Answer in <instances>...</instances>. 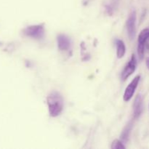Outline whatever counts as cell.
Returning <instances> with one entry per match:
<instances>
[{
  "instance_id": "6da1fadb",
  "label": "cell",
  "mask_w": 149,
  "mask_h": 149,
  "mask_svg": "<svg viewBox=\"0 0 149 149\" xmlns=\"http://www.w3.org/2000/svg\"><path fill=\"white\" fill-rule=\"evenodd\" d=\"M47 103L48 106L49 113L52 117L59 116L63 109V98L60 93L52 91L47 97Z\"/></svg>"
},
{
  "instance_id": "7a4b0ae2",
  "label": "cell",
  "mask_w": 149,
  "mask_h": 149,
  "mask_svg": "<svg viewBox=\"0 0 149 149\" xmlns=\"http://www.w3.org/2000/svg\"><path fill=\"white\" fill-rule=\"evenodd\" d=\"M24 33L29 37L36 39H41L45 36V26H44V24L29 26L25 29Z\"/></svg>"
},
{
  "instance_id": "3957f363",
  "label": "cell",
  "mask_w": 149,
  "mask_h": 149,
  "mask_svg": "<svg viewBox=\"0 0 149 149\" xmlns=\"http://www.w3.org/2000/svg\"><path fill=\"white\" fill-rule=\"evenodd\" d=\"M136 12L134 10L131 12L130 14L129 15V17L126 22L127 31L128 36L130 40L135 39V35H136Z\"/></svg>"
},
{
  "instance_id": "277c9868",
  "label": "cell",
  "mask_w": 149,
  "mask_h": 149,
  "mask_svg": "<svg viewBox=\"0 0 149 149\" xmlns=\"http://www.w3.org/2000/svg\"><path fill=\"white\" fill-rule=\"evenodd\" d=\"M140 79H141V76L138 75L132 80L130 83L129 84V85H127V87L125 89V93H124L123 95V100L124 101L128 102L132 98L134 94H135V92L136 90L137 87H138V84L140 82Z\"/></svg>"
},
{
  "instance_id": "5b68a950",
  "label": "cell",
  "mask_w": 149,
  "mask_h": 149,
  "mask_svg": "<svg viewBox=\"0 0 149 149\" xmlns=\"http://www.w3.org/2000/svg\"><path fill=\"white\" fill-rule=\"evenodd\" d=\"M137 67V60L135 55H132L130 60L128 62V63L125 65V68L122 71L121 74V79L122 81H125L134 72Z\"/></svg>"
},
{
  "instance_id": "8992f818",
  "label": "cell",
  "mask_w": 149,
  "mask_h": 149,
  "mask_svg": "<svg viewBox=\"0 0 149 149\" xmlns=\"http://www.w3.org/2000/svg\"><path fill=\"white\" fill-rule=\"evenodd\" d=\"M143 112V97L141 94L138 95L133 103V117L138 119Z\"/></svg>"
},
{
  "instance_id": "52a82bcc",
  "label": "cell",
  "mask_w": 149,
  "mask_h": 149,
  "mask_svg": "<svg viewBox=\"0 0 149 149\" xmlns=\"http://www.w3.org/2000/svg\"><path fill=\"white\" fill-rule=\"evenodd\" d=\"M57 42H58V46L60 50L67 51L71 47V39L68 36L65 34L58 35L57 38Z\"/></svg>"
},
{
  "instance_id": "ba28073f",
  "label": "cell",
  "mask_w": 149,
  "mask_h": 149,
  "mask_svg": "<svg viewBox=\"0 0 149 149\" xmlns=\"http://www.w3.org/2000/svg\"><path fill=\"white\" fill-rule=\"evenodd\" d=\"M116 56L119 59L123 58L126 52V46L125 42L121 39H116Z\"/></svg>"
},
{
  "instance_id": "9c48e42d",
  "label": "cell",
  "mask_w": 149,
  "mask_h": 149,
  "mask_svg": "<svg viewBox=\"0 0 149 149\" xmlns=\"http://www.w3.org/2000/svg\"><path fill=\"white\" fill-rule=\"evenodd\" d=\"M149 39V29H144L141 31L138 36V45H146L147 40Z\"/></svg>"
},
{
  "instance_id": "30bf717a",
  "label": "cell",
  "mask_w": 149,
  "mask_h": 149,
  "mask_svg": "<svg viewBox=\"0 0 149 149\" xmlns=\"http://www.w3.org/2000/svg\"><path fill=\"white\" fill-rule=\"evenodd\" d=\"M132 122H130L129 123L127 124L126 127H125V129L123 130L122 132V135H121V138H122V141L124 142H127L130 137V134L131 130H132Z\"/></svg>"
},
{
  "instance_id": "8fae6325",
  "label": "cell",
  "mask_w": 149,
  "mask_h": 149,
  "mask_svg": "<svg viewBox=\"0 0 149 149\" xmlns=\"http://www.w3.org/2000/svg\"><path fill=\"white\" fill-rule=\"evenodd\" d=\"M111 148V149H125V146L122 141L116 139L112 142Z\"/></svg>"
},
{
  "instance_id": "7c38bea8",
  "label": "cell",
  "mask_w": 149,
  "mask_h": 149,
  "mask_svg": "<svg viewBox=\"0 0 149 149\" xmlns=\"http://www.w3.org/2000/svg\"><path fill=\"white\" fill-rule=\"evenodd\" d=\"M146 66L148 68V69L149 70V58H148L146 61Z\"/></svg>"
},
{
  "instance_id": "4fadbf2b",
  "label": "cell",
  "mask_w": 149,
  "mask_h": 149,
  "mask_svg": "<svg viewBox=\"0 0 149 149\" xmlns=\"http://www.w3.org/2000/svg\"></svg>"
}]
</instances>
